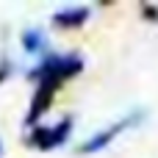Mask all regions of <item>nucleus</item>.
<instances>
[{
    "label": "nucleus",
    "mask_w": 158,
    "mask_h": 158,
    "mask_svg": "<svg viewBox=\"0 0 158 158\" xmlns=\"http://www.w3.org/2000/svg\"><path fill=\"white\" fill-rule=\"evenodd\" d=\"M0 153H3V147H0Z\"/></svg>",
    "instance_id": "6e6552de"
},
{
    "label": "nucleus",
    "mask_w": 158,
    "mask_h": 158,
    "mask_svg": "<svg viewBox=\"0 0 158 158\" xmlns=\"http://www.w3.org/2000/svg\"><path fill=\"white\" fill-rule=\"evenodd\" d=\"M83 69V58L81 56H56V53H50V56H44L42 61H39V67L36 69H31L28 72V78L31 81H44V78H53V81H58V83H64L67 78H75L78 72Z\"/></svg>",
    "instance_id": "f257e3e1"
},
{
    "label": "nucleus",
    "mask_w": 158,
    "mask_h": 158,
    "mask_svg": "<svg viewBox=\"0 0 158 158\" xmlns=\"http://www.w3.org/2000/svg\"><path fill=\"white\" fill-rule=\"evenodd\" d=\"M144 114H136V111H131L128 117H122V119H117L114 125H108V128H103L100 133H94V136H89L81 147H78V156H89V153H100L103 147H108L125 128H131V125H136L139 119H142Z\"/></svg>",
    "instance_id": "f03ea898"
},
{
    "label": "nucleus",
    "mask_w": 158,
    "mask_h": 158,
    "mask_svg": "<svg viewBox=\"0 0 158 158\" xmlns=\"http://www.w3.org/2000/svg\"><path fill=\"white\" fill-rule=\"evenodd\" d=\"M22 47H25L28 53H39V50L44 47V36H42V31H39V28H28V31L22 33Z\"/></svg>",
    "instance_id": "423d86ee"
},
{
    "label": "nucleus",
    "mask_w": 158,
    "mask_h": 158,
    "mask_svg": "<svg viewBox=\"0 0 158 158\" xmlns=\"http://www.w3.org/2000/svg\"><path fill=\"white\" fill-rule=\"evenodd\" d=\"M89 19V8L86 6H69L53 14V25L56 28H81Z\"/></svg>",
    "instance_id": "39448f33"
},
{
    "label": "nucleus",
    "mask_w": 158,
    "mask_h": 158,
    "mask_svg": "<svg viewBox=\"0 0 158 158\" xmlns=\"http://www.w3.org/2000/svg\"><path fill=\"white\" fill-rule=\"evenodd\" d=\"M58 86H61V83H58V81H53V78H44V81H39V83H36V92H33V100H31V108H28L25 125L36 128L39 117L50 108V103H53V97H56Z\"/></svg>",
    "instance_id": "20e7f679"
},
{
    "label": "nucleus",
    "mask_w": 158,
    "mask_h": 158,
    "mask_svg": "<svg viewBox=\"0 0 158 158\" xmlns=\"http://www.w3.org/2000/svg\"><path fill=\"white\" fill-rule=\"evenodd\" d=\"M69 131H72V117H64L53 128H33V133L28 136V144L36 150H56L67 142Z\"/></svg>",
    "instance_id": "7ed1b4c3"
},
{
    "label": "nucleus",
    "mask_w": 158,
    "mask_h": 158,
    "mask_svg": "<svg viewBox=\"0 0 158 158\" xmlns=\"http://www.w3.org/2000/svg\"><path fill=\"white\" fill-rule=\"evenodd\" d=\"M8 72H11V64H8V61H3V64H0V81H6V78H8Z\"/></svg>",
    "instance_id": "0eeeda50"
}]
</instances>
